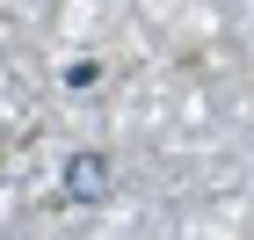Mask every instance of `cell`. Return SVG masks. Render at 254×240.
Masks as SVG:
<instances>
[{"label":"cell","mask_w":254,"mask_h":240,"mask_svg":"<svg viewBox=\"0 0 254 240\" xmlns=\"http://www.w3.org/2000/svg\"><path fill=\"white\" fill-rule=\"evenodd\" d=\"M65 197H73V204H109V197H117V160H109V153H73Z\"/></svg>","instance_id":"1"}]
</instances>
